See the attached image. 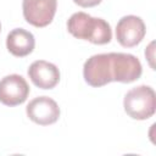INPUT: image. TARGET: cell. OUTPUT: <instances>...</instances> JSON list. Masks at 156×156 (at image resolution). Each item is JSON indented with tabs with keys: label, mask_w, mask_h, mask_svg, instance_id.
I'll return each instance as SVG.
<instances>
[{
	"label": "cell",
	"mask_w": 156,
	"mask_h": 156,
	"mask_svg": "<svg viewBox=\"0 0 156 156\" xmlns=\"http://www.w3.org/2000/svg\"><path fill=\"white\" fill-rule=\"evenodd\" d=\"M73 1L80 7H93L101 2V0H73Z\"/></svg>",
	"instance_id": "cell-11"
},
{
	"label": "cell",
	"mask_w": 156,
	"mask_h": 156,
	"mask_svg": "<svg viewBox=\"0 0 156 156\" xmlns=\"http://www.w3.org/2000/svg\"><path fill=\"white\" fill-rule=\"evenodd\" d=\"M57 0H23L22 10L24 20L38 28L46 27L54 20Z\"/></svg>",
	"instance_id": "cell-4"
},
{
	"label": "cell",
	"mask_w": 156,
	"mask_h": 156,
	"mask_svg": "<svg viewBox=\"0 0 156 156\" xmlns=\"http://www.w3.org/2000/svg\"><path fill=\"white\" fill-rule=\"evenodd\" d=\"M113 82L132 83L140 78L143 67L138 57L132 54L111 52Z\"/></svg>",
	"instance_id": "cell-5"
},
{
	"label": "cell",
	"mask_w": 156,
	"mask_h": 156,
	"mask_svg": "<svg viewBox=\"0 0 156 156\" xmlns=\"http://www.w3.org/2000/svg\"><path fill=\"white\" fill-rule=\"evenodd\" d=\"M83 77L84 80L94 88L104 87L113 82L111 52L98 54L89 57L83 66Z\"/></svg>",
	"instance_id": "cell-3"
},
{
	"label": "cell",
	"mask_w": 156,
	"mask_h": 156,
	"mask_svg": "<svg viewBox=\"0 0 156 156\" xmlns=\"http://www.w3.org/2000/svg\"><path fill=\"white\" fill-rule=\"evenodd\" d=\"M34 35L23 28L12 29L6 38V48L16 57H24L29 55L34 50Z\"/></svg>",
	"instance_id": "cell-10"
},
{
	"label": "cell",
	"mask_w": 156,
	"mask_h": 156,
	"mask_svg": "<svg viewBox=\"0 0 156 156\" xmlns=\"http://www.w3.org/2000/svg\"><path fill=\"white\" fill-rule=\"evenodd\" d=\"M26 112L29 119L39 126L52 124L60 117V107L57 102L49 96L34 98L27 105Z\"/></svg>",
	"instance_id": "cell-8"
},
{
	"label": "cell",
	"mask_w": 156,
	"mask_h": 156,
	"mask_svg": "<svg viewBox=\"0 0 156 156\" xmlns=\"http://www.w3.org/2000/svg\"><path fill=\"white\" fill-rule=\"evenodd\" d=\"M29 95V85L20 74H9L0 80V102L6 106L23 104Z\"/></svg>",
	"instance_id": "cell-6"
},
{
	"label": "cell",
	"mask_w": 156,
	"mask_h": 156,
	"mask_svg": "<svg viewBox=\"0 0 156 156\" xmlns=\"http://www.w3.org/2000/svg\"><path fill=\"white\" fill-rule=\"evenodd\" d=\"M146 28L144 21L134 15L122 17L116 26L117 41L123 48L136 46L145 37Z\"/></svg>",
	"instance_id": "cell-7"
},
{
	"label": "cell",
	"mask_w": 156,
	"mask_h": 156,
	"mask_svg": "<svg viewBox=\"0 0 156 156\" xmlns=\"http://www.w3.org/2000/svg\"><path fill=\"white\" fill-rule=\"evenodd\" d=\"M0 29H1V24H0Z\"/></svg>",
	"instance_id": "cell-12"
},
{
	"label": "cell",
	"mask_w": 156,
	"mask_h": 156,
	"mask_svg": "<svg viewBox=\"0 0 156 156\" xmlns=\"http://www.w3.org/2000/svg\"><path fill=\"white\" fill-rule=\"evenodd\" d=\"M28 76L32 83L40 89H52L60 82L58 68L44 60L34 61L28 68Z\"/></svg>",
	"instance_id": "cell-9"
},
{
	"label": "cell",
	"mask_w": 156,
	"mask_h": 156,
	"mask_svg": "<svg viewBox=\"0 0 156 156\" xmlns=\"http://www.w3.org/2000/svg\"><path fill=\"white\" fill-rule=\"evenodd\" d=\"M67 29L74 38L98 45L107 44L112 39L110 24L105 20L91 17L85 12L73 13L67 21Z\"/></svg>",
	"instance_id": "cell-1"
},
{
	"label": "cell",
	"mask_w": 156,
	"mask_h": 156,
	"mask_svg": "<svg viewBox=\"0 0 156 156\" xmlns=\"http://www.w3.org/2000/svg\"><path fill=\"white\" fill-rule=\"evenodd\" d=\"M126 113L133 119H147L156 110V94L149 85H139L130 89L123 100Z\"/></svg>",
	"instance_id": "cell-2"
}]
</instances>
